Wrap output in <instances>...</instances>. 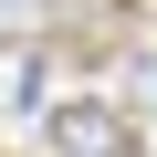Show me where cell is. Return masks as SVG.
I'll use <instances>...</instances> for the list:
<instances>
[{"mask_svg": "<svg viewBox=\"0 0 157 157\" xmlns=\"http://www.w3.org/2000/svg\"><path fill=\"white\" fill-rule=\"evenodd\" d=\"M52 157H126V115H105V105H63V115H52Z\"/></svg>", "mask_w": 157, "mask_h": 157, "instance_id": "6da1fadb", "label": "cell"}, {"mask_svg": "<svg viewBox=\"0 0 157 157\" xmlns=\"http://www.w3.org/2000/svg\"><path fill=\"white\" fill-rule=\"evenodd\" d=\"M52 32V0H0V42H42Z\"/></svg>", "mask_w": 157, "mask_h": 157, "instance_id": "7a4b0ae2", "label": "cell"}, {"mask_svg": "<svg viewBox=\"0 0 157 157\" xmlns=\"http://www.w3.org/2000/svg\"><path fill=\"white\" fill-rule=\"evenodd\" d=\"M136 94H147V115H157V52H147V63H136Z\"/></svg>", "mask_w": 157, "mask_h": 157, "instance_id": "3957f363", "label": "cell"}]
</instances>
